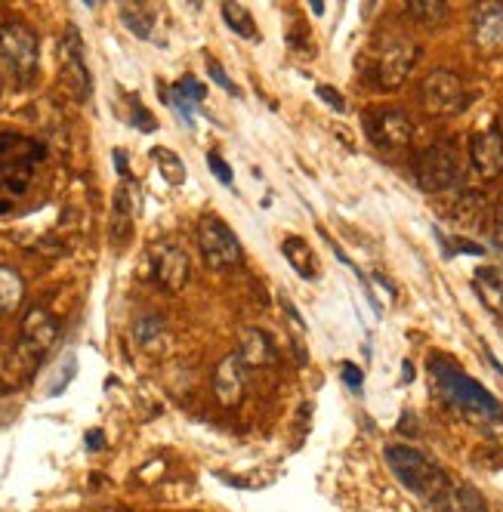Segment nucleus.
I'll use <instances>...</instances> for the list:
<instances>
[{
	"label": "nucleus",
	"instance_id": "f257e3e1",
	"mask_svg": "<svg viewBox=\"0 0 503 512\" xmlns=\"http://www.w3.org/2000/svg\"><path fill=\"white\" fill-rule=\"evenodd\" d=\"M386 463L417 500H423L426 506H433L436 512H466V509H482L479 497L473 491L460 488L457 482H451V475L426 454H420L417 448H405V445H389L386 448Z\"/></svg>",
	"mask_w": 503,
	"mask_h": 512
},
{
	"label": "nucleus",
	"instance_id": "f03ea898",
	"mask_svg": "<svg viewBox=\"0 0 503 512\" xmlns=\"http://www.w3.org/2000/svg\"><path fill=\"white\" fill-rule=\"evenodd\" d=\"M429 371H433V380L439 383L442 395L451 401L454 408H460L470 417H482V420H500L503 408L500 401L476 380H470L463 371H457L451 361L445 358H433L429 361Z\"/></svg>",
	"mask_w": 503,
	"mask_h": 512
},
{
	"label": "nucleus",
	"instance_id": "7ed1b4c3",
	"mask_svg": "<svg viewBox=\"0 0 503 512\" xmlns=\"http://www.w3.org/2000/svg\"><path fill=\"white\" fill-rule=\"evenodd\" d=\"M41 158H44V149L34 139L19 136V133L0 136V192L22 195L31 186Z\"/></svg>",
	"mask_w": 503,
	"mask_h": 512
},
{
	"label": "nucleus",
	"instance_id": "20e7f679",
	"mask_svg": "<svg viewBox=\"0 0 503 512\" xmlns=\"http://www.w3.org/2000/svg\"><path fill=\"white\" fill-rule=\"evenodd\" d=\"M38 34L22 22L0 25V68L13 78L28 81L38 71Z\"/></svg>",
	"mask_w": 503,
	"mask_h": 512
},
{
	"label": "nucleus",
	"instance_id": "39448f33",
	"mask_svg": "<svg viewBox=\"0 0 503 512\" xmlns=\"http://www.w3.org/2000/svg\"><path fill=\"white\" fill-rule=\"evenodd\" d=\"M420 102L433 118H454L466 108L463 78L451 68H433L420 84Z\"/></svg>",
	"mask_w": 503,
	"mask_h": 512
},
{
	"label": "nucleus",
	"instance_id": "423d86ee",
	"mask_svg": "<svg viewBox=\"0 0 503 512\" xmlns=\"http://www.w3.org/2000/svg\"><path fill=\"white\" fill-rule=\"evenodd\" d=\"M198 250L210 269H232L241 263V241L238 235L223 223L220 216H201L198 223Z\"/></svg>",
	"mask_w": 503,
	"mask_h": 512
},
{
	"label": "nucleus",
	"instance_id": "0eeeda50",
	"mask_svg": "<svg viewBox=\"0 0 503 512\" xmlns=\"http://www.w3.org/2000/svg\"><path fill=\"white\" fill-rule=\"evenodd\" d=\"M414 173L420 189L426 192H448L460 182V161L451 142H436L429 145L426 152L417 155L414 161Z\"/></svg>",
	"mask_w": 503,
	"mask_h": 512
},
{
	"label": "nucleus",
	"instance_id": "6e6552de",
	"mask_svg": "<svg viewBox=\"0 0 503 512\" xmlns=\"http://www.w3.org/2000/svg\"><path fill=\"white\" fill-rule=\"evenodd\" d=\"M417 62V44L405 34H392L386 38L377 50V62H374V78L380 90H395L402 87L405 78L411 75V68Z\"/></svg>",
	"mask_w": 503,
	"mask_h": 512
},
{
	"label": "nucleus",
	"instance_id": "1a4fd4ad",
	"mask_svg": "<svg viewBox=\"0 0 503 512\" xmlns=\"http://www.w3.org/2000/svg\"><path fill=\"white\" fill-rule=\"evenodd\" d=\"M365 127L380 149H405L414 139V121L402 108H380V112H371L365 118Z\"/></svg>",
	"mask_w": 503,
	"mask_h": 512
},
{
	"label": "nucleus",
	"instance_id": "9d476101",
	"mask_svg": "<svg viewBox=\"0 0 503 512\" xmlns=\"http://www.w3.org/2000/svg\"><path fill=\"white\" fill-rule=\"evenodd\" d=\"M152 272H155V281L164 290L179 294V290L189 284V275H192L186 250L179 247L176 241H158L152 247Z\"/></svg>",
	"mask_w": 503,
	"mask_h": 512
},
{
	"label": "nucleus",
	"instance_id": "9b49d317",
	"mask_svg": "<svg viewBox=\"0 0 503 512\" xmlns=\"http://www.w3.org/2000/svg\"><path fill=\"white\" fill-rule=\"evenodd\" d=\"M56 337H59V321L44 306L28 309V315L22 318V331H19V349L34 364L47 355V349L56 343Z\"/></svg>",
	"mask_w": 503,
	"mask_h": 512
},
{
	"label": "nucleus",
	"instance_id": "f8f14e48",
	"mask_svg": "<svg viewBox=\"0 0 503 512\" xmlns=\"http://www.w3.org/2000/svg\"><path fill=\"white\" fill-rule=\"evenodd\" d=\"M470 164L476 176L497 179L503 173V133L497 127H485L470 139Z\"/></svg>",
	"mask_w": 503,
	"mask_h": 512
},
{
	"label": "nucleus",
	"instance_id": "ddd939ff",
	"mask_svg": "<svg viewBox=\"0 0 503 512\" xmlns=\"http://www.w3.org/2000/svg\"><path fill=\"white\" fill-rule=\"evenodd\" d=\"M244 389H247V364L241 361L238 352H232L217 364V371H213V392H217L220 405L235 408L241 405Z\"/></svg>",
	"mask_w": 503,
	"mask_h": 512
},
{
	"label": "nucleus",
	"instance_id": "4468645a",
	"mask_svg": "<svg viewBox=\"0 0 503 512\" xmlns=\"http://www.w3.org/2000/svg\"><path fill=\"white\" fill-rule=\"evenodd\" d=\"M473 41L485 53L503 47V4H479L473 10Z\"/></svg>",
	"mask_w": 503,
	"mask_h": 512
},
{
	"label": "nucleus",
	"instance_id": "2eb2a0df",
	"mask_svg": "<svg viewBox=\"0 0 503 512\" xmlns=\"http://www.w3.org/2000/svg\"><path fill=\"white\" fill-rule=\"evenodd\" d=\"M281 253H284V260L291 263V269H294L300 278H306V281H315V278L321 275L318 256L312 253V247H309L303 238H297V235L284 238V244H281Z\"/></svg>",
	"mask_w": 503,
	"mask_h": 512
},
{
	"label": "nucleus",
	"instance_id": "dca6fc26",
	"mask_svg": "<svg viewBox=\"0 0 503 512\" xmlns=\"http://www.w3.org/2000/svg\"><path fill=\"white\" fill-rule=\"evenodd\" d=\"M238 355H241V361L247 364V368H272V364H275V346L263 331H244Z\"/></svg>",
	"mask_w": 503,
	"mask_h": 512
},
{
	"label": "nucleus",
	"instance_id": "f3484780",
	"mask_svg": "<svg viewBox=\"0 0 503 512\" xmlns=\"http://www.w3.org/2000/svg\"><path fill=\"white\" fill-rule=\"evenodd\" d=\"M62 59H65V68L75 75V81L81 84V93L87 96L93 81H90V71H87V62H84V44L78 38V31L68 25L65 38H62Z\"/></svg>",
	"mask_w": 503,
	"mask_h": 512
},
{
	"label": "nucleus",
	"instance_id": "a211bd4d",
	"mask_svg": "<svg viewBox=\"0 0 503 512\" xmlns=\"http://www.w3.org/2000/svg\"><path fill=\"white\" fill-rule=\"evenodd\" d=\"M133 337L146 352H161V346L167 343V321L161 315H142L133 324Z\"/></svg>",
	"mask_w": 503,
	"mask_h": 512
},
{
	"label": "nucleus",
	"instance_id": "6ab92c4d",
	"mask_svg": "<svg viewBox=\"0 0 503 512\" xmlns=\"http://www.w3.org/2000/svg\"><path fill=\"white\" fill-rule=\"evenodd\" d=\"M25 300V281L13 266L0 263V315H10Z\"/></svg>",
	"mask_w": 503,
	"mask_h": 512
},
{
	"label": "nucleus",
	"instance_id": "aec40b11",
	"mask_svg": "<svg viewBox=\"0 0 503 512\" xmlns=\"http://www.w3.org/2000/svg\"><path fill=\"white\" fill-rule=\"evenodd\" d=\"M473 284H476V294L482 297V303L503 318V278L491 269H482V272H476Z\"/></svg>",
	"mask_w": 503,
	"mask_h": 512
},
{
	"label": "nucleus",
	"instance_id": "412c9836",
	"mask_svg": "<svg viewBox=\"0 0 503 512\" xmlns=\"http://www.w3.org/2000/svg\"><path fill=\"white\" fill-rule=\"evenodd\" d=\"M405 10L423 28H436L448 19V4H442V0H411Z\"/></svg>",
	"mask_w": 503,
	"mask_h": 512
},
{
	"label": "nucleus",
	"instance_id": "4be33fe9",
	"mask_svg": "<svg viewBox=\"0 0 503 512\" xmlns=\"http://www.w3.org/2000/svg\"><path fill=\"white\" fill-rule=\"evenodd\" d=\"M485 213H488V204L479 192H466L460 195L457 207H454V216H457V223L460 226H482L485 223Z\"/></svg>",
	"mask_w": 503,
	"mask_h": 512
},
{
	"label": "nucleus",
	"instance_id": "5701e85b",
	"mask_svg": "<svg viewBox=\"0 0 503 512\" xmlns=\"http://www.w3.org/2000/svg\"><path fill=\"white\" fill-rule=\"evenodd\" d=\"M152 161L167 176L170 186H183V182H186V164L176 158V152H170V149H164V145H158V149H152Z\"/></svg>",
	"mask_w": 503,
	"mask_h": 512
},
{
	"label": "nucleus",
	"instance_id": "b1692460",
	"mask_svg": "<svg viewBox=\"0 0 503 512\" xmlns=\"http://www.w3.org/2000/svg\"><path fill=\"white\" fill-rule=\"evenodd\" d=\"M121 19L136 34V38H142V41L152 38V13L149 10H142V7H121Z\"/></svg>",
	"mask_w": 503,
	"mask_h": 512
},
{
	"label": "nucleus",
	"instance_id": "393cba45",
	"mask_svg": "<svg viewBox=\"0 0 503 512\" xmlns=\"http://www.w3.org/2000/svg\"><path fill=\"white\" fill-rule=\"evenodd\" d=\"M223 19L232 25V31H238V34H241V38H247V41H254V38H257L254 19H250V13H247L244 7H238V4H226V7H223Z\"/></svg>",
	"mask_w": 503,
	"mask_h": 512
},
{
	"label": "nucleus",
	"instance_id": "a878e982",
	"mask_svg": "<svg viewBox=\"0 0 503 512\" xmlns=\"http://www.w3.org/2000/svg\"><path fill=\"white\" fill-rule=\"evenodd\" d=\"M173 90H176L179 96H183V99H189L192 105H201V102H204V96H207L204 84H198L192 75H186L183 81H176V84H173Z\"/></svg>",
	"mask_w": 503,
	"mask_h": 512
},
{
	"label": "nucleus",
	"instance_id": "bb28decb",
	"mask_svg": "<svg viewBox=\"0 0 503 512\" xmlns=\"http://www.w3.org/2000/svg\"><path fill=\"white\" fill-rule=\"evenodd\" d=\"M207 71H210V78L217 81V84H220V87H223V90H226L229 96H238V87H235V84L229 81V75H226V71H223V65H220L217 59H207Z\"/></svg>",
	"mask_w": 503,
	"mask_h": 512
},
{
	"label": "nucleus",
	"instance_id": "cd10ccee",
	"mask_svg": "<svg viewBox=\"0 0 503 512\" xmlns=\"http://www.w3.org/2000/svg\"><path fill=\"white\" fill-rule=\"evenodd\" d=\"M207 167L217 173V179L223 182V186H232V167L217 152H207Z\"/></svg>",
	"mask_w": 503,
	"mask_h": 512
},
{
	"label": "nucleus",
	"instance_id": "c85d7f7f",
	"mask_svg": "<svg viewBox=\"0 0 503 512\" xmlns=\"http://www.w3.org/2000/svg\"><path fill=\"white\" fill-rule=\"evenodd\" d=\"M133 124H139L142 133H152V130H155V118L146 112V108H142L139 99H133Z\"/></svg>",
	"mask_w": 503,
	"mask_h": 512
},
{
	"label": "nucleus",
	"instance_id": "c756f323",
	"mask_svg": "<svg viewBox=\"0 0 503 512\" xmlns=\"http://www.w3.org/2000/svg\"><path fill=\"white\" fill-rule=\"evenodd\" d=\"M343 380H346V386H349L352 392H358V389H362V380H365V374H362V368H358V364H352V361H343Z\"/></svg>",
	"mask_w": 503,
	"mask_h": 512
},
{
	"label": "nucleus",
	"instance_id": "7c9ffc66",
	"mask_svg": "<svg viewBox=\"0 0 503 512\" xmlns=\"http://www.w3.org/2000/svg\"><path fill=\"white\" fill-rule=\"evenodd\" d=\"M315 93H318V99H325V102H328L331 108H337V112H346V102H343V96H340V93H337L334 87H325V84H321V87H318Z\"/></svg>",
	"mask_w": 503,
	"mask_h": 512
},
{
	"label": "nucleus",
	"instance_id": "2f4dec72",
	"mask_svg": "<svg viewBox=\"0 0 503 512\" xmlns=\"http://www.w3.org/2000/svg\"><path fill=\"white\" fill-rule=\"evenodd\" d=\"M494 241L497 244H503V195L497 198V204H494Z\"/></svg>",
	"mask_w": 503,
	"mask_h": 512
},
{
	"label": "nucleus",
	"instance_id": "473e14b6",
	"mask_svg": "<svg viewBox=\"0 0 503 512\" xmlns=\"http://www.w3.org/2000/svg\"><path fill=\"white\" fill-rule=\"evenodd\" d=\"M87 445H90V451H99V448L105 445V435H102L99 429H93V432H87Z\"/></svg>",
	"mask_w": 503,
	"mask_h": 512
}]
</instances>
